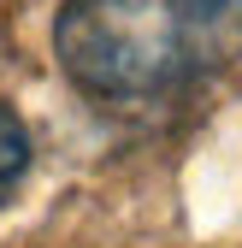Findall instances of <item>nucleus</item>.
Listing matches in <instances>:
<instances>
[{
	"label": "nucleus",
	"mask_w": 242,
	"mask_h": 248,
	"mask_svg": "<svg viewBox=\"0 0 242 248\" xmlns=\"http://www.w3.org/2000/svg\"><path fill=\"white\" fill-rule=\"evenodd\" d=\"M30 160H36V142H30V124L18 118V107L0 101V207H6L24 177H30Z\"/></svg>",
	"instance_id": "2"
},
{
	"label": "nucleus",
	"mask_w": 242,
	"mask_h": 248,
	"mask_svg": "<svg viewBox=\"0 0 242 248\" xmlns=\"http://www.w3.org/2000/svg\"><path fill=\"white\" fill-rule=\"evenodd\" d=\"M53 59L95 101H154L242 65V0H65Z\"/></svg>",
	"instance_id": "1"
}]
</instances>
